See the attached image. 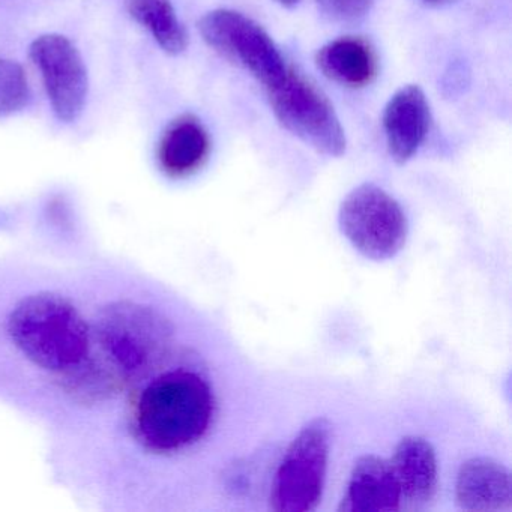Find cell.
Masks as SVG:
<instances>
[{"mask_svg": "<svg viewBox=\"0 0 512 512\" xmlns=\"http://www.w3.org/2000/svg\"><path fill=\"white\" fill-rule=\"evenodd\" d=\"M209 152L211 139L205 125L196 116H179L161 137L158 163L170 178H187L202 169Z\"/></svg>", "mask_w": 512, "mask_h": 512, "instance_id": "obj_12", "label": "cell"}, {"mask_svg": "<svg viewBox=\"0 0 512 512\" xmlns=\"http://www.w3.org/2000/svg\"><path fill=\"white\" fill-rule=\"evenodd\" d=\"M266 91L275 118L289 133L328 157H341L346 152L340 119L313 83L289 68L283 79Z\"/></svg>", "mask_w": 512, "mask_h": 512, "instance_id": "obj_4", "label": "cell"}, {"mask_svg": "<svg viewBox=\"0 0 512 512\" xmlns=\"http://www.w3.org/2000/svg\"><path fill=\"white\" fill-rule=\"evenodd\" d=\"M205 43L227 61L244 68L265 88L283 79L289 67L271 35L250 17L233 10H214L199 22Z\"/></svg>", "mask_w": 512, "mask_h": 512, "instance_id": "obj_7", "label": "cell"}, {"mask_svg": "<svg viewBox=\"0 0 512 512\" xmlns=\"http://www.w3.org/2000/svg\"><path fill=\"white\" fill-rule=\"evenodd\" d=\"M430 125V106L419 86H404L395 92L383 112L386 145L394 161L407 163L427 139Z\"/></svg>", "mask_w": 512, "mask_h": 512, "instance_id": "obj_9", "label": "cell"}, {"mask_svg": "<svg viewBox=\"0 0 512 512\" xmlns=\"http://www.w3.org/2000/svg\"><path fill=\"white\" fill-rule=\"evenodd\" d=\"M338 223L355 250L374 262L394 259L409 233L406 214L397 200L374 184L359 185L347 194Z\"/></svg>", "mask_w": 512, "mask_h": 512, "instance_id": "obj_5", "label": "cell"}, {"mask_svg": "<svg viewBox=\"0 0 512 512\" xmlns=\"http://www.w3.org/2000/svg\"><path fill=\"white\" fill-rule=\"evenodd\" d=\"M424 2H427V4L436 5V4H443V2H446V0H424Z\"/></svg>", "mask_w": 512, "mask_h": 512, "instance_id": "obj_19", "label": "cell"}, {"mask_svg": "<svg viewBox=\"0 0 512 512\" xmlns=\"http://www.w3.org/2000/svg\"><path fill=\"white\" fill-rule=\"evenodd\" d=\"M214 415V395L202 376L173 370L152 380L136 404L140 442L154 452L181 451L199 442Z\"/></svg>", "mask_w": 512, "mask_h": 512, "instance_id": "obj_2", "label": "cell"}, {"mask_svg": "<svg viewBox=\"0 0 512 512\" xmlns=\"http://www.w3.org/2000/svg\"><path fill=\"white\" fill-rule=\"evenodd\" d=\"M320 11L338 23H355L370 13L374 0H316Z\"/></svg>", "mask_w": 512, "mask_h": 512, "instance_id": "obj_17", "label": "cell"}, {"mask_svg": "<svg viewBox=\"0 0 512 512\" xmlns=\"http://www.w3.org/2000/svg\"><path fill=\"white\" fill-rule=\"evenodd\" d=\"M455 494L464 511H511V475L493 458H470L458 470Z\"/></svg>", "mask_w": 512, "mask_h": 512, "instance_id": "obj_11", "label": "cell"}, {"mask_svg": "<svg viewBox=\"0 0 512 512\" xmlns=\"http://www.w3.org/2000/svg\"><path fill=\"white\" fill-rule=\"evenodd\" d=\"M331 446L328 419L308 422L295 437L275 473L271 508L277 512L314 511L322 500Z\"/></svg>", "mask_w": 512, "mask_h": 512, "instance_id": "obj_6", "label": "cell"}, {"mask_svg": "<svg viewBox=\"0 0 512 512\" xmlns=\"http://www.w3.org/2000/svg\"><path fill=\"white\" fill-rule=\"evenodd\" d=\"M316 65L326 79L359 89L373 83L379 71L376 52L364 38L341 37L317 52Z\"/></svg>", "mask_w": 512, "mask_h": 512, "instance_id": "obj_14", "label": "cell"}, {"mask_svg": "<svg viewBox=\"0 0 512 512\" xmlns=\"http://www.w3.org/2000/svg\"><path fill=\"white\" fill-rule=\"evenodd\" d=\"M401 502L391 461L377 455H364L353 466L338 511L392 512L401 508Z\"/></svg>", "mask_w": 512, "mask_h": 512, "instance_id": "obj_10", "label": "cell"}, {"mask_svg": "<svg viewBox=\"0 0 512 512\" xmlns=\"http://www.w3.org/2000/svg\"><path fill=\"white\" fill-rule=\"evenodd\" d=\"M277 4H280L284 8H293L301 2V0H275Z\"/></svg>", "mask_w": 512, "mask_h": 512, "instance_id": "obj_18", "label": "cell"}, {"mask_svg": "<svg viewBox=\"0 0 512 512\" xmlns=\"http://www.w3.org/2000/svg\"><path fill=\"white\" fill-rule=\"evenodd\" d=\"M40 70L53 113L64 124L79 121L88 101L89 79L77 47L59 34L38 37L29 49Z\"/></svg>", "mask_w": 512, "mask_h": 512, "instance_id": "obj_8", "label": "cell"}, {"mask_svg": "<svg viewBox=\"0 0 512 512\" xmlns=\"http://www.w3.org/2000/svg\"><path fill=\"white\" fill-rule=\"evenodd\" d=\"M389 461L400 487L401 500H406L412 508L427 505L437 487V461L433 446L422 437H404Z\"/></svg>", "mask_w": 512, "mask_h": 512, "instance_id": "obj_13", "label": "cell"}, {"mask_svg": "<svg viewBox=\"0 0 512 512\" xmlns=\"http://www.w3.org/2000/svg\"><path fill=\"white\" fill-rule=\"evenodd\" d=\"M31 91L25 71L17 62L0 61V118L22 112Z\"/></svg>", "mask_w": 512, "mask_h": 512, "instance_id": "obj_16", "label": "cell"}, {"mask_svg": "<svg viewBox=\"0 0 512 512\" xmlns=\"http://www.w3.org/2000/svg\"><path fill=\"white\" fill-rule=\"evenodd\" d=\"M8 334L34 364L70 373L91 347V332L76 305L58 293L41 292L22 299L8 317Z\"/></svg>", "mask_w": 512, "mask_h": 512, "instance_id": "obj_3", "label": "cell"}, {"mask_svg": "<svg viewBox=\"0 0 512 512\" xmlns=\"http://www.w3.org/2000/svg\"><path fill=\"white\" fill-rule=\"evenodd\" d=\"M128 13L151 32L167 55L178 56L188 47V35L170 0H125Z\"/></svg>", "mask_w": 512, "mask_h": 512, "instance_id": "obj_15", "label": "cell"}, {"mask_svg": "<svg viewBox=\"0 0 512 512\" xmlns=\"http://www.w3.org/2000/svg\"><path fill=\"white\" fill-rule=\"evenodd\" d=\"M97 346L103 356L86 355L74 368V380L89 383L88 394L112 391L119 382L148 374L169 349L172 329L160 314L145 305L119 302L110 305L98 322Z\"/></svg>", "mask_w": 512, "mask_h": 512, "instance_id": "obj_1", "label": "cell"}]
</instances>
